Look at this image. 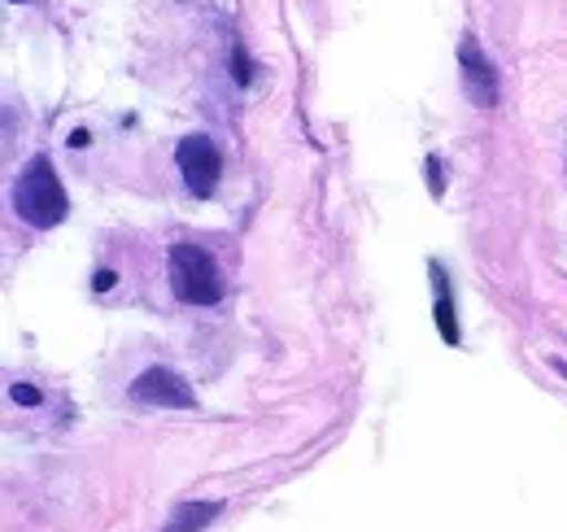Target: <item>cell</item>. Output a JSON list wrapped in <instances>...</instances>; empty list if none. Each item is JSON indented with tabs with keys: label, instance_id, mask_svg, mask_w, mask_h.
Masks as SVG:
<instances>
[{
	"label": "cell",
	"instance_id": "cell-2",
	"mask_svg": "<svg viewBox=\"0 0 567 532\" xmlns=\"http://www.w3.org/2000/svg\"><path fill=\"white\" fill-rule=\"evenodd\" d=\"M171 289L188 305L223 302V275L202 244H175L171 249Z\"/></svg>",
	"mask_w": 567,
	"mask_h": 532
},
{
	"label": "cell",
	"instance_id": "cell-5",
	"mask_svg": "<svg viewBox=\"0 0 567 532\" xmlns=\"http://www.w3.org/2000/svg\"><path fill=\"white\" fill-rule=\"evenodd\" d=\"M458 66H463V87H467V96H472L476 105H485V109L497 105V75L472 35L458 44Z\"/></svg>",
	"mask_w": 567,
	"mask_h": 532
},
{
	"label": "cell",
	"instance_id": "cell-4",
	"mask_svg": "<svg viewBox=\"0 0 567 532\" xmlns=\"http://www.w3.org/2000/svg\"><path fill=\"white\" fill-rule=\"evenodd\" d=\"M132 397L141 406H166V410H193L197 393L184 384V376L166 372V367H148L141 380L132 384Z\"/></svg>",
	"mask_w": 567,
	"mask_h": 532
},
{
	"label": "cell",
	"instance_id": "cell-12",
	"mask_svg": "<svg viewBox=\"0 0 567 532\" xmlns=\"http://www.w3.org/2000/svg\"><path fill=\"white\" fill-rule=\"evenodd\" d=\"M13 4H22V0H13Z\"/></svg>",
	"mask_w": 567,
	"mask_h": 532
},
{
	"label": "cell",
	"instance_id": "cell-6",
	"mask_svg": "<svg viewBox=\"0 0 567 532\" xmlns=\"http://www.w3.org/2000/svg\"><path fill=\"white\" fill-rule=\"evenodd\" d=\"M432 293H436V327H441V336H445V345H458L463 341V332H458V319H454V302H450V280H445V271L441 267H432Z\"/></svg>",
	"mask_w": 567,
	"mask_h": 532
},
{
	"label": "cell",
	"instance_id": "cell-9",
	"mask_svg": "<svg viewBox=\"0 0 567 532\" xmlns=\"http://www.w3.org/2000/svg\"><path fill=\"white\" fill-rule=\"evenodd\" d=\"M231 66H236V83H249V58H245L240 49L231 53Z\"/></svg>",
	"mask_w": 567,
	"mask_h": 532
},
{
	"label": "cell",
	"instance_id": "cell-10",
	"mask_svg": "<svg viewBox=\"0 0 567 532\" xmlns=\"http://www.w3.org/2000/svg\"><path fill=\"white\" fill-rule=\"evenodd\" d=\"M13 401H27V406H35V401H40V393H35V388H27V384H18V388H13Z\"/></svg>",
	"mask_w": 567,
	"mask_h": 532
},
{
	"label": "cell",
	"instance_id": "cell-7",
	"mask_svg": "<svg viewBox=\"0 0 567 532\" xmlns=\"http://www.w3.org/2000/svg\"><path fill=\"white\" fill-rule=\"evenodd\" d=\"M218 515H223L218 502H188V507H179V511L171 515L166 532H202V529H210Z\"/></svg>",
	"mask_w": 567,
	"mask_h": 532
},
{
	"label": "cell",
	"instance_id": "cell-11",
	"mask_svg": "<svg viewBox=\"0 0 567 532\" xmlns=\"http://www.w3.org/2000/svg\"><path fill=\"white\" fill-rule=\"evenodd\" d=\"M96 289H101V293L114 289V271H101V275H96Z\"/></svg>",
	"mask_w": 567,
	"mask_h": 532
},
{
	"label": "cell",
	"instance_id": "cell-1",
	"mask_svg": "<svg viewBox=\"0 0 567 532\" xmlns=\"http://www.w3.org/2000/svg\"><path fill=\"white\" fill-rule=\"evenodd\" d=\"M13 210L22 223L49 231L66 219V192H62V179L53 170L49 157H31L18 175V188H13Z\"/></svg>",
	"mask_w": 567,
	"mask_h": 532
},
{
	"label": "cell",
	"instance_id": "cell-3",
	"mask_svg": "<svg viewBox=\"0 0 567 532\" xmlns=\"http://www.w3.org/2000/svg\"><path fill=\"white\" fill-rule=\"evenodd\" d=\"M175 161H179V175H184L188 192H197V197H210L214 188H218V175H223V157H218V149H214L210 136H188V140H179V149H175Z\"/></svg>",
	"mask_w": 567,
	"mask_h": 532
},
{
	"label": "cell",
	"instance_id": "cell-8",
	"mask_svg": "<svg viewBox=\"0 0 567 532\" xmlns=\"http://www.w3.org/2000/svg\"><path fill=\"white\" fill-rule=\"evenodd\" d=\"M427 192H432V197L445 192V166H441L436 157H427Z\"/></svg>",
	"mask_w": 567,
	"mask_h": 532
}]
</instances>
